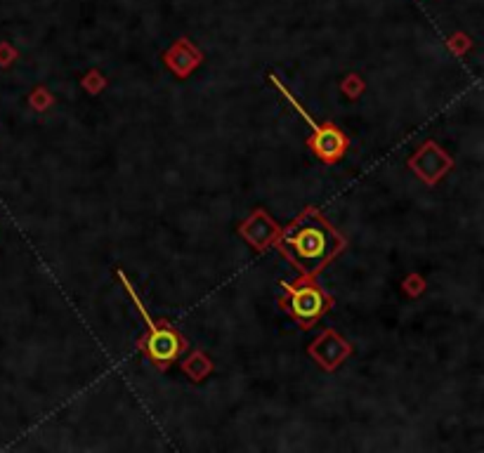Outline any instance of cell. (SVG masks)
Masks as SVG:
<instances>
[{
    "label": "cell",
    "instance_id": "obj_1",
    "mask_svg": "<svg viewBox=\"0 0 484 453\" xmlns=\"http://www.w3.org/2000/svg\"><path fill=\"white\" fill-rule=\"evenodd\" d=\"M343 246V239L319 215L305 213L288 227L281 241V251L302 274H316Z\"/></svg>",
    "mask_w": 484,
    "mask_h": 453
},
{
    "label": "cell",
    "instance_id": "obj_2",
    "mask_svg": "<svg viewBox=\"0 0 484 453\" xmlns=\"http://www.w3.org/2000/svg\"><path fill=\"white\" fill-rule=\"evenodd\" d=\"M121 279H123V286H126V290L130 293V297H133V302L138 305L142 319H145V324L149 326L147 355L152 357L154 364L168 366L170 362H175L177 355L182 352V347H184L182 338H179V335H177L175 331H173V328H168V326H159L156 321H152V316H149V314L145 312V305L140 302V297H138V293L133 290V286H130V283L126 281V276L121 274Z\"/></svg>",
    "mask_w": 484,
    "mask_h": 453
},
{
    "label": "cell",
    "instance_id": "obj_3",
    "mask_svg": "<svg viewBox=\"0 0 484 453\" xmlns=\"http://www.w3.org/2000/svg\"><path fill=\"white\" fill-rule=\"evenodd\" d=\"M286 97H288V102L293 104L298 111H300L302 119H305L309 126H312V130H314L312 149H314L316 156H319L321 161H338L340 156H343V151H345V147H347L345 135L340 133L336 126H331V123H326V126H316V123L312 121V116H307V111L302 109L300 104H298L295 99L288 95V92H286Z\"/></svg>",
    "mask_w": 484,
    "mask_h": 453
},
{
    "label": "cell",
    "instance_id": "obj_4",
    "mask_svg": "<svg viewBox=\"0 0 484 453\" xmlns=\"http://www.w3.org/2000/svg\"><path fill=\"white\" fill-rule=\"evenodd\" d=\"M291 293V314L300 321L302 326L314 324L316 319L321 316V312L326 309V297L321 293L314 283H298V286H288Z\"/></svg>",
    "mask_w": 484,
    "mask_h": 453
}]
</instances>
